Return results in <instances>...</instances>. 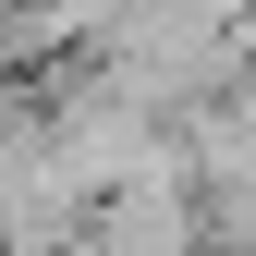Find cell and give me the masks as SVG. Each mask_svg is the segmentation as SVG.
Wrapping results in <instances>:
<instances>
[{
    "instance_id": "1",
    "label": "cell",
    "mask_w": 256,
    "mask_h": 256,
    "mask_svg": "<svg viewBox=\"0 0 256 256\" xmlns=\"http://www.w3.org/2000/svg\"><path fill=\"white\" fill-rule=\"evenodd\" d=\"M196 244H208L196 183H183V171H158V183H134V196L86 208V244H74V256H196Z\"/></svg>"
}]
</instances>
